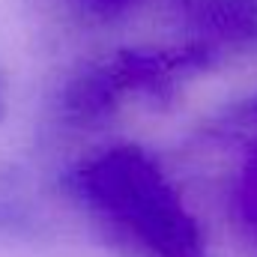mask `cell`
<instances>
[{
	"instance_id": "cell-1",
	"label": "cell",
	"mask_w": 257,
	"mask_h": 257,
	"mask_svg": "<svg viewBox=\"0 0 257 257\" xmlns=\"http://www.w3.org/2000/svg\"><path fill=\"white\" fill-rule=\"evenodd\" d=\"M63 186L132 254L206 257L197 218L141 147L123 144L78 162Z\"/></svg>"
},
{
	"instance_id": "cell-2",
	"label": "cell",
	"mask_w": 257,
	"mask_h": 257,
	"mask_svg": "<svg viewBox=\"0 0 257 257\" xmlns=\"http://www.w3.org/2000/svg\"><path fill=\"white\" fill-rule=\"evenodd\" d=\"M212 45H186L174 51H123L108 63L87 66L63 90L60 108L72 123H93L117 108L128 90L162 93L177 75L194 72L212 57Z\"/></svg>"
},
{
	"instance_id": "cell-3",
	"label": "cell",
	"mask_w": 257,
	"mask_h": 257,
	"mask_svg": "<svg viewBox=\"0 0 257 257\" xmlns=\"http://www.w3.org/2000/svg\"><path fill=\"white\" fill-rule=\"evenodd\" d=\"M194 33L224 45L257 42V0H189L186 6Z\"/></svg>"
},
{
	"instance_id": "cell-4",
	"label": "cell",
	"mask_w": 257,
	"mask_h": 257,
	"mask_svg": "<svg viewBox=\"0 0 257 257\" xmlns=\"http://www.w3.org/2000/svg\"><path fill=\"white\" fill-rule=\"evenodd\" d=\"M233 206H236V215L239 221L257 233V153L245 162L242 174H239V183H236V194H233Z\"/></svg>"
},
{
	"instance_id": "cell-5",
	"label": "cell",
	"mask_w": 257,
	"mask_h": 257,
	"mask_svg": "<svg viewBox=\"0 0 257 257\" xmlns=\"http://www.w3.org/2000/svg\"><path fill=\"white\" fill-rule=\"evenodd\" d=\"M75 9H81L84 15L90 18H99V21H111V18H120L126 15L128 9H135L141 0H69Z\"/></svg>"
},
{
	"instance_id": "cell-6",
	"label": "cell",
	"mask_w": 257,
	"mask_h": 257,
	"mask_svg": "<svg viewBox=\"0 0 257 257\" xmlns=\"http://www.w3.org/2000/svg\"><path fill=\"white\" fill-rule=\"evenodd\" d=\"M0 230H12V233L30 230V215H27L18 203L0 197Z\"/></svg>"
},
{
	"instance_id": "cell-7",
	"label": "cell",
	"mask_w": 257,
	"mask_h": 257,
	"mask_svg": "<svg viewBox=\"0 0 257 257\" xmlns=\"http://www.w3.org/2000/svg\"><path fill=\"white\" fill-rule=\"evenodd\" d=\"M0 117H3V78H0Z\"/></svg>"
}]
</instances>
